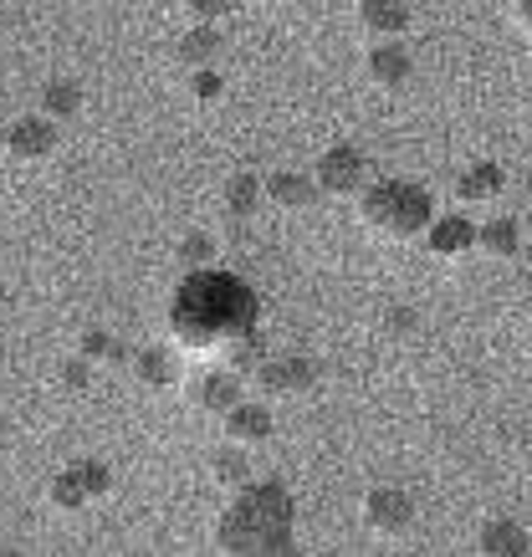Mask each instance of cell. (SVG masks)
<instances>
[{"label": "cell", "instance_id": "27", "mask_svg": "<svg viewBox=\"0 0 532 557\" xmlns=\"http://www.w3.org/2000/svg\"><path fill=\"white\" fill-rule=\"evenodd\" d=\"M62 384L72 388V394H83L87 384H92V358H67V363H62Z\"/></svg>", "mask_w": 532, "mask_h": 557}, {"label": "cell", "instance_id": "18", "mask_svg": "<svg viewBox=\"0 0 532 557\" xmlns=\"http://www.w3.org/2000/svg\"><path fill=\"white\" fill-rule=\"evenodd\" d=\"M221 205H225V215H231V220H251L261 205H267L261 174H251V170L231 174V180H225V189H221Z\"/></svg>", "mask_w": 532, "mask_h": 557}, {"label": "cell", "instance_id": "16", "mask_svg": "<svg viewBox=\"0 0 532 557\" xmlns=\"http://www.w3.org/2000/svg\"><path fill=\"white\" fill-rule=\"evenodd\" d=\"M410 5H405V0H359V26L369 36H405L410 32Z\"/></svg>", "mask_w": 532, "mask_h": 557}, {"label": "cell", "instance_id": "21", "mask_svg": "<svg viewBox=\"0 0 532 557\" xmlns=\"http://www.w3.org/2000/svg\"><path fill=\"white\" fill-rule=\"evenodd\" d=\"M41 113L52 123H67L83 113V83H72V77H52V83L41 87Z\"/></svg>", "mask_w": 532, "mask_h": 557}, {"label": "cell", "instance_id": "1", "mask_svg": "<svg viewBox=\"0 0 532 557\" xmlns=\"http://www.w3.org/2000/svg\"><path fill=\"white\" fill-rule=\"evenodd\" d=\"M261 327V297L251 282H240L221 267H195L170 297V338L189 354L225 348L231 338Z\"/></svg>", "mask_w": 532, "mask_h": 557}, {"label": "cell", "instance_id": "11", "mask_svg": "<svg viewBox=\"0 0 532 557\" xmlns=\"http://www.w3.org/2000/svg\"><path fill=\"white\" fill-rule=\"evenodd\" d=\"M425 246L441 261H461L466 251H477V220L471 215H435L425 225Z\"/></svg>", "mask_w": 532, "mask_h": 557}, {"label": "cell", "instance_id": "22", "mask_svg": "<svg viewBox=\"0 0 532 557\" xmlns=\"http://www.w3.org/2000/svg\"><path fill=\"white\" fill-rule=\"evenodd\" d=\"M221 354H225V369H236V373H257V363L267 358V333H261V327H251V333H240V338L225 343Z\"/></svg>", "mask_w": 532, "mask_h": 557}, {"label": "cell", "instance_id": "8", "mask_svg": "<svg viewBox=\"0 0 532 557\" xmlns=\"http://www.w3.org/2000/svg\"><path fill=\"white\" fill-rule=\"evenodd\" d=\"M57 149V123L47 113H26L5 128V153L21 159V164H41V159H52Z\"/></svg>", "mask_w": 532, "mask_h": 557}, {"label": "cell", "instance_id": "20", "mask_svg": "<svg viewBox=\"0 0 532 557\" xmlns=\"http://www.w3.org/2000/svg\"><path fill=\"white\" fill-rule=\"evenodd\" d=\"M477 251L497 256V261H512V256L522 251V231H517V220H507V215L477 220Z\"/></svg>", "mask_w": 532, "mask_h": 557}, {"label": "cell", "instance_id": "12", "mask_svg": "<svg viewBox=\"0 0 532 557\" xmlns=\"http://www.w3.org/2000/svg\"><path fill=\"white\" fill-rule=\"evenodd\" d=\"M261 189H267V205H276V210H312V205L323 200L318 195V180L302 170H276L261 180Z\"/></svg>", "mask_w": 532, "mask_h": 557}, {"label": "cell", "instance_id": "31", "mask_svg": "<svg viewBox=\"0 0 532 557\" xmlns=\"http://www.w3.org/2000/svg\"><path fill=\"white\" fill-rule=\"evenodd\" d=\"M0 153H5V128H0Z\"/></svg>", "mask_w": 532, "mask_h": 557}, {"label": "cell", "instance_id": "15", "mask_svg": "<svg viewBox=\"0 0 532 557\" xmlns=\"http://www.w3.org/2000/svg\"><path fill=\"white\" fill-rule=\"evenodd\" d=\"M502 185H507V170H502L497 159H477V164H466V170L456 174V195H461L466 205L497 200Z\"/></svg>", "mask_w": 532, "mask_h": 557}, {"label": "cell", "instance_id": "30", "mask_svg": "<svg viewBox=\"0 0 532 557\" xmlns=\"http://www.w3.org/2000/svg\"><path fill=\"white\" fill-rule=\"evenodd\" d=\"M517 26L532 36V0H517Z\"/></svg>", "mask_w": 532, "mask_h": 557}, {"label": "cell", "instance_id": "5", "mask_svg": "<svg viewBox=\"0 0 532 557\" xmlns=\"http://www.w3.org/2000/svg\"><path fill=\"white\" fill-rule=\"evenodd\" d=\"M312 180H318V195H333V200H348L369 185V159L354 144H333V149L318 153L312 164Z\"/></svg>", "mask_w": 532, "mask_h": 557}, {"label": "cell", "instance_id": "17", "mask_svg": "<svg viewBox=\"0 0 532 557\" xmlns=\"http://www.w3.org/2000/svg\"><path fill=\"white\" fill-rule=\"evenodd\" d=\"M477 553H486V557H528L532 553V537H528V527L507 522V517H492V522L481 527Z\"/></svg>", "mask_w": 532, "mask_h": 557}, {"label": "cell", "instance_id": "19", "mask_svg": "<svg viewBox=\"0 0 532 557\" xmlns=\"http://www.w3.org/2000/svg\"><path fill=\"white\" fill-rule=\"evenodd\" d=\"M134 379L159 394V388L180 384V363H174V354L164 348V343H154V348H138L134 354Z\"/></svg>", "mask_w": 532, "mask_h": 557}, {"label": "cell", "instance_id": "14", "mask_svg": "<svg viewBox=\"0 0 532 557\" xmlns=\"http://www.w3.org/2000/svg\"><path fill=\"white\" fill-rule=\"evenodd\" d=\"M225 51V36L215 21H195L180 41H174V57H180V67H215V57Z\"/></svg>", "mask_w": 532, "mask_h": 557}, {"label": "cell", "instance_id": "2", "mask_svg": "<svg viewBox=\"0 0 532 557\" xmlns=\"http://www.w3.org/2000/svg\"><path fill=\"white\" fill-rule=\"evenodd\" d=\"M297 542V507L282 481H246L221 511L215 553L225 557H282Z\"/></svg>", "mask_w": 532, "mask_h": 557}, {"label": "cell", "instance_id": "29", "mask_svg": "<svg viewBox=\"0 0 532 557\" xmlns=\"http://www.w3.org/2000/svg\"><path fill=\"white\" fill-rule=\"evenodd\" d=\"M389 333H415L420 327V312H410V307H389Z\"/></svg>", "mask_w": 532, "mask_h": 557}, {"label": "cell", "instance_id": "28", "mask_svg": "<svg viewBox=\"0 0 532 557\" xmlns=\"http://www.w3.org/2000/svg\"><path fill=\"white\" fill-rule=\"evenodd\" d=\"M240 0H185V11L195 21H221V16H231Z\"/></svg>", "mask_w": 532, "mask_h": 557}, {"label": "cell", "instance_id": "10", "mask_svg": "<svg viewBox=\"0 0 532 557\" xmlns=\"http://www.w3.org/2000/svg\"><path fill=\"white\" fill-rule=\"evenodd\" d=\"M363 72H369V83H379V87H405L415 72V57L399 36H379L374 47H369V57H363Z\"/></svg>", "mask_w": 532, "mask_h": 557}, {"label": "cell", "instance_id": "13", "mask_svg": "<svg viewBox=\"0 0 532 557\" xmlns=\"http://www.w3.org/2000/svg\"><path fill=\"white\" fill-rule=\"evenodd\" d=\"M221 420H225V440H236V445H267V440H272V430H276L272 409H267V405H251V399L231 405Z\"/></svg>", "mask_w": 532, "mask_h": 557}, {"label": "cell", "instance_id": "4", "mask_svg": "<svg viewBox=\"0 0 532 557\" xmlns=\"http://www.w3.org/2000/svg\"><path fill=\"white\" fill-rule=\"evenodd\" d=\"M108 491H113V471L103 460H72V466H62L52 475L47 496H52L57 511H87L92 502H103Z\"/></svg>", "mask_w": 532, "mask_h": 557}, {"label": "cell", "instance_id": "9", "mask_svg": "<svg viewBox=\"0 0 532 557\" xmlns=\"http://www.w3.org/2000/svg\"><path fill=\"white\" fill-rule=\"evenodd\" d=\"M246 399V388H240V373L236 369H206L189 379V405L206 409V414H225L231 405Z\"/></svg>", "mask_w": 532, "mask_h": 557}, {"label": "cell", "instance_id": "25", "mask_svg": "<svg viewBox=\"0 0 532 557\" xmlns=\"http://www.w3.org/2000/svg\"><path fill=\"white\" fill-rule=\"evenodd\" d=\"M77 354L83 358H92V363H123V348H119V338L113 333H103V327H87L83 338H77Z\"/></svg>", "mask_w": 532, "mask_h": 557}, {"label": "cell", "instance_id": "6", "mask_svg": "<svg viewBox=\"0 0 532 557\" xmlns=\"http://www.w3.org/2000/svg\"><path fill=\"white\" fill-rule=\"evenodd\" d=\"M312 384H318V369L302 354H267L257 363V388L267 399H302L312 394Z\"/></svg>", "mask_w": 532, "mask_h": 557}, {"label": "cell", "instance_id": "24", "mask_svg": "<svg viewBox=\"0 0 532 557\" xmlns=\"http://www.w3.org/2000/svg\"><path fill=\"white\" fill-rule=\"evenodd\" d=\"M174 256H180V267H185V271L215 267V236H210V231H189V236H180Z\"/></svg>", "mask_w": 532, "mask_h": 557}, {"label": "cell", "instance_id": "26", "mask_svg": "<svg viewBox=\"0 0 532 557\" xmlns=\"http://www.w3.org/2000/svg\"><path fill=\"white\" fill-rule=\"evenodd\" d=\"M189 92H195V102H215L225 92V77L215 67H195L189 72Z\"/></svg>", "mask_w": 532, "mask_h": 557}, {"label": "cell", "instance_id": "7", "mask_svg": "<svg viewBox=\"0 0 532 557\" xmlns=\"http://www.w3.org/2000/svg\"><path fill=\"white\" fill-rule=\"evenodd\" d=\"M363 527L379 537H405L415 527V496L399 486H374L363 496Z\"/></svg>", "mask_w": 532, "mask_h": 557}, {"label": "cell", "instance_id": "23", "mask_svg": "<svg viewBox=\"0 0 532 557\" xmlns=\"http://www.w3.org/2000/svg\"><path fill=\"white\" fill-rule=\"evenodd\" d=\"M210 475H215V481H221V486H246V481H251V460H246V445H236V440H231V445H225V450H215V456H210Z\"/></svg>", "mask_w": 532, "mask_h": 557}, {"label": "cell", "instance_id": "32", "mask_svg": "<svg viewBox=\"0 0 532 557\" xmlns=\"http://www.w3.org/2000/svg\"><path fill=\"white\" fill-rule=\"evenodd\" d=\"M267 5H282V0H267Z\"/></svg>", "mask_w": 532, "mask_h": 557}, {"label": "cell", "instance_id": "3", "mask_svg": "<svg viewBox=\"0 0 532 557\" xmlns=\"http://www.w3.org/2000/svg\"><path fill=\"white\" fill-rule=\"evenodd\" d=\"M359 215L369 231L389 240H415L425 236V225L435 220V195L415 180H379V185L359 189Z\"/></svg>", "mask_w": 532, "mask_h": 557}]
</instances>
